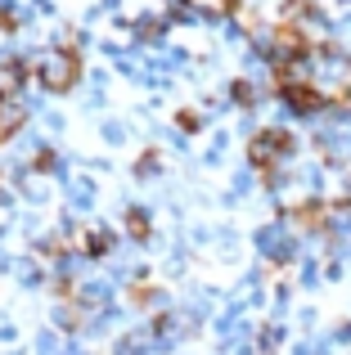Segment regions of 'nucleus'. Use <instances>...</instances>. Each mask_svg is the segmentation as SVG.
<instances>
[{
    "label": "nucleus",
    "mask_w": 351,
    "mask_h": 355,
    "mask_svg": "<svg viewBox=\"0 0 351 355\" xmlns=\"http://www.w3.org/2000/svg\"><path fill=\"white\" fill-rule=\"evenodd\" d=\"M32 77H36L41 90L63 95V90H72L81 81V63H77V54H72L68 45H50V50H41L32 59Z\"/></svg>",
    "instance_id": "f257e3e1"
},
{
    "label": "nucleus",
    "mask_w": 351,
    "mask_h": 355,
    "mask_svg": "<svg viewBox=\"0 0 351 355\" xmlns=\"http://www.w3.org/2000/svg\"><path fill=\"white\" fill-rule=\"evenodd\" d=\"M284 157H293L289 130H257L248 139V166H257V171H275V162H284Z\"/></svg>",
    "instance_id": "f03ea898"
},
{
    "label": "nucleus",
    "mask_w": 351,
    "mask_h": 355,
    "mask_svg": "<svg viewBox=\"0 0 351 355\" xmlns=\"http://www.w3.org/2000/svg\"><path fill=\"white\" fill-rule=\"evenodd\" d=\"M23 126H27V99L0 95V144H5V139H14Z\"/></svg>",
    "instance_id": "7ed1b4c3"
},
{
    "label": "nucleus",
    "mask_w": 351,
    "mask_h": 355,
    "mask_svg": "<svg viewBox=\"0 0 351 355\" xmlns=\"http://www.w3.org/2000/svg\"><path fill=\"white\" fill-rule=\"evenodd\" d=\"M289 239H293V234H289V225H284V220H271V225H262V230L252 234L257 252H262L266 261H271V257H275V252H280V248H284Z\"/></svg>",
    "instance_id": "20e7f679"
},
{
    "label": "nucleus",
    "mask_w": 351,
    "mask_h": 355,
    "mask_svg": "<svg viewBox=\"0 0 351 355\" xmlns=\"http://www.w3.org/2000/svg\"><path fill=\"white\" fill-rule=\"evenodd\" d=\"M77 306H86V311H104V306H113V284L108 279H90V284L77 288Z\"/></svg>",
    "instance_id": "39448f33"
},
{
    "label": "nucleus",
    "mask_w": 351,
    "mask_h": 355,
    "mask_svg": "<svg viewBox=\"0 0 351 355\" xmlns=\"http://www.w3.org/2000/svg\"><path fill=\"white\" fill-rule=\"evenodd\" d=\"M113 230H104V225H90L86 230V239H81V257H86V261H99V257H108V252H113Z\"/></svg>",
    "instance_id": "423d86ee"
},
{
    "label": "nucleus",
    "mask_w": 351,
    "mask_h": 355,
    "mask_svg": "<svg viewBox=\"0 0 351 355\" xmlns=\"http://www.w3.org/2000/svg\"><path fill=\"white\" fill-rule=\"evenodd\" d=\"M90 202H95V180H90V175L72 180V184H68V207H77V211H90Z\"/></svg>",
    "instance_id": "0eeeda50"
},
{
    "label": "nucleus",
    "mask_w": 351,
    "mask_h": 355,
    "mask_svg": "<svg viewBox=\"0 0 351 355\" xmlns=\"http://www.w3.org/2000/svg\"><path fill=\"white\" fill-rule=\"evenodd\" d=\"M117 320H122V311L104 306V311H95V315L86 320V333H90V338H104V333H113V324H117Z\"/></svg>",
    "instance_id": "6e6552de"
},
{
    "label": "nucleus",
    "mask_w": 351,
    "mask_h": 355,
    "mask_svg": "<svg viewBox=\"0 0 351 355\" xmlns=\"http://www.w3.org/2000/svg\"><path fill=\"white\" fill-rule=\"evenodd\" d=\"M126 234H131L135 243H144L153 234V225H149V211L144 207H126Z\"/></svg>",
    "instance_id": "1a4fd4ad"
},
{
    "label": "nucleus",
    "mask_w": 351,
    "mask_h": 355,
    "mask_svg": "<svg viewBox=\"0 0 351 355\" xmlns=\"http://www.w3.org/2000/svg\"><path fill=\"white\" fill-rule=\"evenodd\" d=\"M284 338H289V329H280V324H266L262 333H257V351L262 355H275L284 347Z\"/></svg>",
    "instance_id": "9d476101"
},
{
    "label": "nucleus",
    "mask_w": 351,
    "mask_h": 355,
    "mask_svg": "<svg viewBox=\"0 0 351 355\" xmlns=\"http://www.w3.org/2000/svg\"><path fill=\"white\" fill-rule=\"evenodd\" d=\"M113 355H149V329L126 333V338L117 342V351H113Z\"/></svg>",
    "instance_id": "9b49d317"
},
{
    "label": "nucleus",
    "mask_w": 351,
    "mask_h": 355,
    "mask_svg": "<svg viewBox=\"0 0 351 355\" xmlns=\"http://www.w3.org/2000/svg\"><path fill=\"white\" fill-rule=\"evenodd\" d=\"M77 324H81V311H77V306H54V329L72 333Z\"/></svg>",
    "instance_id": "f8f14e48"
},
{
    "label": "nucleus",
    "mask_w": 351,
    "mask_h": 355,
    "mask_svg": "<svg viewBox=\"0 0 351 355\" xmlns=\"http://www.w3.org/2000/svg\"><path fill=\"white\" fill-rule=\"evenodd\" d=\"M131 302H135V311H153V306H162V293H158V288H140V284H135Z\"/></svg>",
    "instance_id": "ddd939ff"
},
{
    "label": "nucleus",
    "mask_w": 351,
    "mask_h": 355,
    "mask_svg": "<svg viewBox=\"0 0 351 355\" xmlns=\"http://www.w3.org/2000/svg\"><path fill=\"white\" fill-rule=\"evenodd\" d=\"M176 126H180L185 135H194V130H203V126H207V117H203V113H194V108H185V113H176Z\"/></svg>",
    "instance_id": "4468645a"
},
{
    "label": "nucleus",
    "mask_w": 351,
    "mask_h": 355,
    "mask_svg": "<svg viewBox=\"0 0 351 355\" xmlns=\"http://www.w3.org/2000/svg\"><path fill=\"white\" fill-rule=\"evenodd\" d=\"M63 351V342H59V333L54 329H45L41 338H36V355H59Z\"/></svg>",
    "instance_id": "2eb2a0df"
},
{
    "label": "nucleus",
    "mask_w": 351,
    "mask_h": 355,
    "mask_svg": "<svg viewBox=\"0 0 351 355\" xmlns=\"http://www.w3.org/2000/svg\"><path fill=\"white\" fill-rule=\"evenodd\" d=\"M158 171H162V157L158 153H144L140 162H135V175H144V180H153Z\"/></svg>",
    "instance_id": "dca6fc26"
},
{
    "label": "nucleus",
    "mask_w": 351,
    "mask_h": 355,
    "mask_svg": "<svg viewBox=\"0 0 351 355\" xmlns=\"http://www.w3.org/2000/svg\"><path fill=\"white\" fill-rule=\"evenodd\" d=\"M18 279H23L27 288H36V284H45V270L36 266V261H23V266H18Z\"/></svg>",
    "instance_id": "f3484780"
},
{
    "label": "nucleus",
    "mask_w": 351,
    "mask_h": 355,
    "mask_svg": "<svg viewBox=\"0 0 351 355\" xmlns=\"http://www.w3.org/2000/svg\"><path fill=\"white\" fill-rule=\"evenodd\" d=\"M99 135H104L108 144H126V126H122V121H104V126H99Z\"/></svg>",
    "instance_id": "a211bd4d"
},
{
    "label": "nucleus",
    "mask_w": 351,
    "mask_h": 355,
    "mask_svg": "<svg viewBox=\"0 0 351 355\" xmlns=\"http://www.w3.org/2000/svg\"><path fill=\"white\" fill-rule=\"evenodd\" d=\"M243 193H252V171H239L234 175V198H243Z\"/></svg>",
    "instance_id": "6ab92c4d"
},
{
    "label": "nucleus",
    "mask_w": 351,
    "mask_h": 355,
    "mask_svg": "<svg viewBox=\"0 0 351 355\" xmlns=\"http://www.w3.org/2000/svg\"><path fill=\"white\" fill-rule=\"evenodd\" d=\"M302 284H320V266H316V261H307V266H302Z\"/></svg>",
    "instance_id": "aec40b11"
},
{
    "label": "nucleus",
    "mask_w": 351,
    "mask_h": 355,
    "mask_svg": "<svg viewBox=\"0 0 351 355\" xmlns=\"http://www.w3.org/2000/svg\"><path fill=\"white\" fill-rule=\"evenodd\" d=\"M32 5V14H54V0H27Z\"/></svg>",
    "instance_id": "412c9836"
},
{
    "label": "nucleus",
    "mask_w": 351,
    "mask_h": 355,
    "mask_svg": "<svg viewBox=\"0 0 351 355\" xmlns=\"http://www.w3.org/2000/svg\"><path fill=\"white\" fill-rule=\"evenodd\" d=\"M18 338V329H14V324H0V342H14Z\"/></svg>",
    "instance_id": "4be33fe9"
},
{
    "label": "nucleus",
    "mask_w": 351,
    "mask_h": 355,
    "mask_svg": "<svg viewBox=\"0 0 351 355\" xmlns=\"http://www.w3.org/2000/svg\"><path fill=\"white\" fill-rule=\"evenodd\" d=\"M334 32H338V36H347V41H351V14H347V18H343V23H338V27H334Z\"/></svg>",
    "instance_id": "5701e85b"
},
{
    "label": "nucleus",
    "mask_w": 351,
    "mask_h": 355,
    "mask_svg": "<svg viewBox=\"0 0 351 355\" xmlns=\"http://www.w3.org/2000/svg\"><path fill=\"white\" fill-rule=\"evenodd\" d=\"M59 355H86V347H77V342H68V347H63Z\"/></svg>",
    "instance_id": "b1692460"
},
{
    "label": "nucleus",
    "mask_w": 351,
    "mask_h": 355,
    "mask_svg": "<svg viewBox=\"0 0 351 355\" xmlns=\"http://www.w3.org/2000/svg\"><path fill=\"white\" fill-rule=\"evenodd\" d=\"M5 270H9V252H0V275H5Z\"/></svg>",
    "instance_id": "393cba45"
}]
</instances>
